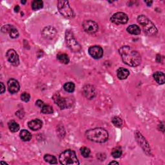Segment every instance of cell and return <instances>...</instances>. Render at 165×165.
<instances>
[{"instance_id":"cell-1","label":"cell","mask_w":165,"mask_h":165,"mask_svg":"<svg viewBox=\"0 0 165 165\" xmlns=\"http://www.w3.org/2000/svg\"><path fill=\"white\" fill-rule=\"evenodd\" d=\"M119 52L122 58L123 61L126 65L130 66H137L141 62V57L139 53L129 46L121 47Z\"/></svg>"},{"instance_id":"cell-2","label":"cell","mask_w":165,"mask_h":165,"mask_svg":"<svg viewBox=\"0 0 165 165\" xmlns=\"http://www.w3.org/2000/svg\"><path fill=\"white\" fill-rule=\"evenodd\" d=\"M86 138L91 141L103 143L108 139L107 131L102 128H95L86 131L85 133Z\"/></svg>"},{"instance_id":"cell-3","label":"cell","mask_w":165,"mask_h":165,"mask_svg":"<svg viewBox=\"0 0 165 165\" xmlns=\"http://www.w3.org/2000/svg\"><path fill=\"white\" fill-rule=\"evenodd\" d=\"M138 21L143 27L144 32L148 36H154L157 33L156 27L145 16H139L138 17Z\"/></svg>"},{"instance_id":"cell-4","label":"cell","mask_w":165,"mask_h":165,"mask_svg":"<svg viewBox=\"0 0 165 165\" xmlns=\"http://www.w3.org/2000/svg\"><path fill=\"white\" fill-rule=\"evenodd\" d=\"M59 161L61 164L63 165L79 164V163L76 156V152L72 150H66L62 152L59 157Z\"/></svg>"},{"instance_id":"cell-5","label":"cell","mask_w":165,"mask_h":165,"mask_svg":"<svg viewBox=\"0 0 165 165\" xmlns=\"http://www.w3.org/2000/svg\"><path fill=\"white\" fill-rule=\"evenodd\" d=\"M65 41L67 47L74 52H78L81 50V47L75 38L73 33L70 31H66L65 32Z\"/></svg>"},{"instance_id":"cell-6","label":"cell","mask_w":165,"mask_h":165,"mask_svg":"<svg viewBox=\"0 0 165 165\" xmlns=\"http://www.w3.org/2000/svg\"><path fill=\"white\" fill-rule=\"evenodd\" d=\"M57 8L61 15L68 19L72 18L74 16L73 10L70 7L68 1H59Z\"/></svg>"},{"instance_id":"cell-7","label":"cell","mask_w":165,"mask_h":165,"mask_svg":"<svg viewBox=\"0 0 165 165\" xmlns=\"http://www.w3.org/2000/svg\"><path fill=\"white\" fill-rule=\"evenodd\" d=\"M53 100L54 101L56 104L57 105V106L61 109H65L70 107L72 105V102L71 99L69 98H62V97L59 94H55L53 96Z\"/></svg>"},{"instance_id":"cell-8","label":"cell","mask_w":165,"mask_h":165,"mask_svg":"<svg viewBox=\"0 0 165 165\" xmlns=\"http://www.w3.org/2000/svg\"><path fill=\"white\" fill-rule=\"evenodd\" d=\"M110 20L112 22L117 24V25H120V24L124 25V24L127 23L128 17L124 12H116L111 17Z\"/></svg>"},{"instance_id":"cell-9","label":"cell","mask_w":165,"mask_h":165,"mask_svg":"<svg viewBox=\"0 0 165 165\" xmlns=\"http://www.w3.org/2000/svg\"><path fill=\"white\" fill-rule=\"evenodd\" d=\"M84 31L89 34H94L99 30V26L95 21L86 20L82 24Z\"/></svg>"},{"instance_id":"cell-10","label":"cell","mask_w":165,"mask_h":165,"mask_svg":"<svg viewBox=\"0 0 165 165\" xmlns=\"http://www.w3.org/2000/svg\"><path fill=\"white\" fill-rule=\"evenodd\" d=\"M89 53L94 59H100L103 56V50L101 47L94 45L89 48Z\"/></svg>"},{"instance_id":"cell-11","label":"cell","mask_w":165,"mask_h":165,"mask_svg":"<svg viewBox=\"0 0 165 165\" xmlns=\"http://www.w3.org/2000/svg\"><path fill=\"white\" fill-rule=\"evenodd\" d=\"M6 57L8 61L14 66H18L19 63V59L17 52L13 50L10 49L7 52Z\"/></svg>"},{"instance_id":"cell-12","label":"cell","mask_w":165,"mask_h":165,"mask_svg":"<svg viewBox=\"0 0 165 165\" xmlns=\"http://www.w3.org/2000/svg\"><path fill=\"white\" fill-rule=\"evenodd\" d=\"M41 34L44 38L47 39V40H51V39L55 37V36H56L57 31L54 27L48 26L43 29L42 31Z\"/></svg>"},{"instance_id":"cell-13","label":"cell","mask_w":165,"mask_h":165,"mask_svg":"<svg viewBox=\"0 0 165 165\" xmlns=\"http://www.w3.org/2000/svg\"><path fill=\"white\" fill-rule=\"evenodd\" d=\"M2 32L3 33H8L12 38H17L19 36V32L17 29L11 25H6L2 27Z\"/></svg>"},{"instance_id":"cell-14","label":"cell","mask_w":165,"mask_h":165,"mask_svg":"<svg viewBox=\"0 0 165 165\" xmlns=\"http://www.w3.org/2000/svg\"><path fill=\"white\" fill-rule=\"evenodd\" d=\"M7 85L8 91L11 94L17 93L20 88L19 82L14 79H10L7 82Z\"/></svg>"},{"instance_id":"cell-15","label":"cell","mask_w":165,"mask_h":165,"mask_svg":"<svg viewBox=\"0 0 165 165\" xmlns=\"http://www.w3.org/2000/svg\"><path fill=\"white\" fill-rule=\"evenodd\" d=\"M82 92H83V94L85 96V98L89 99H92L95 95V88L90 85H87L85 86L83 90H82Z\"/></svg>"},{"instance_id":"cell-16","label":"cell","mask_w":165,"mask_h":165,"mask_svg":"<svg viewBox=\"0 0 165 165\" xmlns=\"http://www.w3.org/2000/svg\"><path fill=\"white\" fill-rule=\"evenodd\" d=\"M136 138L140 144L141 147L143 148L144 151L146 152L147 154H150V148L149 147L148 143L147 142V141L143 138V135L140 133H138L136 134Z\"/></svg>"},{"instance_id":"cell-17","label":"cell","mask_w":165,"mask_h":165,"mask_svg":"<svg viewBox=\"0 0 165 165\" xmlns=\"http://www.w3.org/2000/svg\"><path fill=\"white\" fill-rule=\"evenodd\" d=\"M42 126H43L42 121L39 119L32 120L28 123V127H29V128H31L34 131H36L41 129Z\"/></svg>"},{"instance_id":"cell-18","label":"cell","mask_w":165,"mask_h":165,"mask_svg":"<svg viewBox=\"0 0 165 165\" xmlns=\"http://www.w3.org/2000/svg\"><path fill=\"white\" fill-rule=\"evenodd\" d=\"M117 75L119 79H125L130 75V72L128 69H125V68H119L117 71Z\"/></svg>"},{"instance_id":"cell-19","label":"cell","mask_w":165,"mask_h":165,"mask_svg":"<svg viewBox=\"0 0 165 165\" xmlns=\"http://www.w3.org/2000/svg\"><path fill=\"white\" fill-rule=\"evenodd\" d=\"M153 77L157 83L160 85H163L164 83L165 76L163 72H155L153 75Z\"/></svg>"},{"instance_id":"cell-20","label":"cell","mask_w":165,"mask_h":165,"mask_svg":"<svg viewBox=\"0 0 165 165\" xmlns=\"http://www.w3.org/2000/svg\"><path fill=\"white\" fill-rule=\"evenodd\" d=\"M19 137H20L23 141H29L32 139V135L28 130H23L21 131Z\"/></svg>"},{"instance_id":"cell-21","label":"cell","mask_w":165,"mask_h":165,"mask_svg":"<svg viewBox=\"0 0 165 165\" xmlns=\"http://www.w3.org/2000/svg\"><path fill=\"white\" fill-rule=\"evenodd\" d=\"M127 31L128 33L131 34H133V35H138L141 32L140 28L136 25H132L129 26L127 28Z\"/></svg>"},{"instance_id":"cell-22","label":"cell","mask_w":165,"mask_h":165,"mask_svg":"<svg viewBox=\"0 0 165 165\" xmlns=\"http://www.w3.org/2000/svg\"><path fill=\"white\" fill-rule=\"evenodd\" d=\"M8 128L12 132H17L19 130V125L18 124V123H16V121H10L8 124Z\"/></svg>"},{"instance_id":"cell-23","label":"cell","mask_w":165,"mask_h":165,"mask_svg":"<svg viewBox=\"0 0 165 165\" xmlns=\"http://www.w3.org/2000/svg\"><path fill=\"white\" fill-rule=\"evenodd\" d=\"M58 61L63 64H68L69 63V58L66 54H59L57 56Z\"/></svg>"},{"instance_id":"cell-24","label":"cell","mask_w":165,"mask_h":165,"mask_svg":"<svg viewBox=\"0 0 165 165\" xmlns=\"http://www.w3.org/2000/svg\"><path fill=\"white\" fill-rule=\"evenodd\" d=\"M43 7V2L41 0H35L32 3V8L34 11H37L42 8Z\"/></svg>"},{"instance_id":"cell-25","label":"cell","mask_w":165,"mask_h":165,"mask_svg":"<svg viewBox=\"0 0 165 165\" xmlns=\"http://www.w3.org/2000/svg\"><path fill=\"white\" fill-rule=\"evenodd\" d=\"M44 160L46 162L50 163V164H56L57 163V159L56 158V157L54 156H52V155H50V154L45 155Z\"/></svg>"},{"instance_id":"cell-26","label":"cell","mask_w":165,"mask_h":165,"mask_svg":"<svg viewBox=\"0 0 165 165\" xmlns=\"http://www.w3.org/2000/svg\"><path fill=\"white\" fill-rule=\"evenodd\" d=\"M63 88L68 92H73L75 90V85L72 82H68L64 85Z\"/></svg>"},{"instance_id":"cell-27","label":"cell","mask_w":165,"mask_h":165,"mask_svg":"<svg viewBox=\"0 0 165 165\" xmlns=\"http://www.w3.org/2000/svg\"><path fill=\"white\" fill-rule=\"evenodd\" d=\"M122 155V150L121 147H117L113 149L112 152V156L114 158H119Z\"/></svg>"},{"instance_id":"cell-28","label":"cell","mask_w":165,"mask_h":165,"mask_svg":"<svg viewBox=\"0 0 165 165\" xmlns=\"http://www.w3.org/2000/svg\"><path fill=\"white\" fill-rule=\"evenodd\" d=\"M53 108L50 105H45L41 108V112L44 114H50L53 113Z\"/></svg>"},{"instance_id":"cell-29","label":"cell","mask_w":165,"mask_h":165,"mask_svg":"<svg viewBox=\"0 0 165 165\" xmlns=\"http://www.w3.org/2000/svg\"><path fill=\"white\" fill-rule=\"evenodd\" d=\"M112 122L113 125L114 126H115L116 127H121V126L123 125V121L120 118L117 117V116H115V117L113 118L112 120Z\"/></svg>"},{"instance_id":"cell-30","label":"cell","mask_w":165,"mask_h":165,"mask_svg":"<svg viewBox=\"0 0 165 165\" xmlns=\"http://www.w3.org/2000/svg\"><path fill=\"white\" fill-rule=\"evenodd\" d=\"M81 154L84 157H89L90 154V150L89 148L86 147H82L80 149Z\"/></svg>"},{"instance_id":"cell-31","label":"cell","mask_w":165,"mask_h":165,"mask_svg":"<svg viewBox=\"0 0 165 165\" xmlns=\"http://www.w3.org/2000/svg\"><path fill=\"white\" fill-rule=\"evenodd\" d=\"M21 99L24 102H28L31 99V95L27 92H23L21 95Z\"/></svg>"},{"instance_id":"cell-32","label":"cell","mask_w":165,"mask_h":165,"mask_svg":"<svg viewBox=\"0 0 165 165\" xmlns=\"http://www.w3.org/2000/svg\"><path fill=\"white\" fill-rule=\"evenodd\" d=\"M36 105L38 106V107L42 108L43 106H44L45 104L44 103V102H43V101H41V100H37V101L36 102Z\"/></svg>"},{"instance_id":"cell-33","label":"cell","mask_w":165,"mask_h":165,"mask_svg":"<svg viewBox=\"0 0 165 165\" xmlns=\"http://www.w3.org/2000/svg\"><path fill=\"white\" fill-rule=\"evenodd\" d=\"M1 94H3L5 92V86L4 85L3 82H1Z\"/></svg>"},{"instance_id":"cell-34","label":"cell","mask_w":165,"mask_h":165,"mask_svg":"<svg viewBox=\"0 0 165 165\" xmlns=\"http://www.w3.org/2000/svg\"><path fill=\"white\" fill-rule=\"evenodd\" d=\"M156 60L158 63H160V61H161V56L157 55V57H156Z\"/></svg>"},{"instance_id":"cell-35","label":"cell","mask_w":165,"mask_h":165,"mask_svg":"<svg viewBox=\"0 0 165 165\" xmlns=\"http://www.w3.org/2000/svg\"><path fill=\"white\" fill-rule=\"evenodd\" d=\"M19 11V7L18 5H16L15 8H14V11H15L16 12H18Z\"/></svg>"},{"instance_id":"cell-36","label":"cell","mask_w":165,"mask_h":165,"mask_svg":"<svg viewBox=\"0 0 165 165\" xmlns=\"http://www.w3.org/2000/svg\"><path fill=\"white\" fill-rule=\"evenodd\" d=\"M145 3L147 4L148 6H151V5L152 4V2H145Z\"/></svg>"},{"instance_id":"cell-37","label":"cell","mask_w":165,"mask_h":165,"mask_svg":"<svg viewBox=\"0 0 165 165\" xmlns=\"http://www.w3.org/2000/svg\"><path fill=\"white\" fill-rule=\"evenodd\" d=\"M119 164V163H118V162H116V161H112V162H110V164Z\"/></svg>"},{"instance_id":"cell-38","label":"cell","mask_w":165,"mask_h":165,"mask_svg":"<svg viewBox=\"0 0 165 165\" xmlns=\"http://www.w3.org/2000/svg\"><path fill=\"white\" fill-rule=\"evenodd\" d=\"M21 3H23V4H25L27 3V1H21Z\"/></svg>"}]
</instances>
